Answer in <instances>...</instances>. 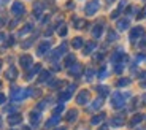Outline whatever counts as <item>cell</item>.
Returning <instances> with one entry per match:
<instances>
[{"label":"cell","mask_w":146,"mask_h":130,"mask_svg":"<svg viewBox=\"0 0 146 130\" xmlns=\"http://www.w3.org/2000/svg\"><path fill=\"white\" fill-rule=\"evenodd\" d=\"M97 90H99L102 95H108V87H105V86H102V87H97Z\"/></svg>","instance_id":"cell-26"},{"label":"cell","mask_w":146,"mask_h":130,"mask_svg":"<svg viewBox=\"0 0 146 130\" xmlns=\"http://www.w3.org/2000/svg\"><path fill=\"white\" fill-rule=\"evenodd\" d=\"M75 27H78V29H80V27H84V21H78V24H75Z\"/></svg>","instance_id":"cell-32"},{"label":"cell","mask_w":146,"mask_h":130,"mask_svg":"<svg viewBox=\"0 0 146 130\" xmlns=\"http://www.w3.org/2000/svg\"><path fill=\"white\" fill-rule=\"evenodd\" d=\"M16 76H18V73H16V68H10L7 73V78L8 80H15Z\"/></svg>","instance_id":"cell-16"},{"label":"cell","mask_w":146,"mask_h":130,"mask_svg":"<svg viewBox=\"0 0 146 130\" xmlns=\"http://www.w3.org/2000/svg\"><path fill=\"white\" fill-rule=\"evenodd\" d=\"M0 67H2V62H0Z\"/></svg>","instance_id":"cell-41"},{"label":"cell","mask_w":146,"mask_h":130,"mask_svg":"<svg viewBox=\"0 0 146 130\" xmlns=\"http://www.w3.org/2000/svg\"><path fill=\"white\" fill-rule=\"evenodd\" d=\"M36 72H40V65H35V67H33V70L29 73V75H27V80H32V78H33V75H35Z\"/></svg>","instance_id":"cell-19"},{"label":"cell","mask_w":146,"mask_h":130,"mask_svg":"<svg viewBox=\"0 0 146 130\" xmlns=\"http://www.w3.org/2000/svg\"><path fill=\"white\" fill-rule=\"evenodd\" d=\"M57 122H59V114H57V116H54V117H52V119H49V121H48L46 127H48V129H49V127L56 125V124H57Z\"/></svg>","instance_id":"cell-18"},{"label":"cell","mask_w":146,"mask_h":130,"mask_svg":"<svg viewBox=\"0 0 146 130\" xmlns=\"http://www.w3.org/2000/svg\"><path fill=\"white\" fill-rule=\"evenodd\" d=\"M30 29H32V25H27V27H24V29H22L21 32H19V35H24V33H27Z\"/></svg>","instance_id":"cell-29"},{"label":"cell","mask_w":146,"mask_h":130,"mask_svg":"<svg viewBox=\"0 0 146 130\" xmlns=\"http://www.w3.org/2000/svg\"><path fill=\"white\" fill-rule=\"evenodd\" d=\"M122 122H124V119H122V117H114V119H113L114 125H122Z\"/></svg>","instance_id":"cell-27"},{"label":"cell","mask_w":146,"mask_h":130,"mask_svg":"<svg viewBox=\"0 0 146 130\" xmlns=\"http://www.w3.org/2000/svg\"><path fill=\"white\" fill-rule=\"evenodd\" d=\"M0 86H2V83H0Z\"/></svg>","instance_id":"cell-43"},{"label":"cell","mask_w":146,"mask_h":130,"mask_svg":"<svg viewBox=\"0 0 146 130\" xmlns=\"http://www.w3.org/2000/svg\"><path fill=\"white\" fill-rule=\"evenodd\" d=\"M141 35H145V29H143V27H135L130 33V40H135V38H138V36H141Z\"/></svg>","instance_id":"cell-6"},{"label":"cell","mask_w":146,"mask_h":130,"mask_svg":"<svg viewBox=\"0 0 146 130\" xmlns=\"http://www.w3.org/2000/svg\"><path fill=\"white\" fill-rule=\"evenodd\" d=\"M81 70H83V68H81V65H80V64H76V65H73L72 68H70V73H72L73 76H78Z\"/></svg>","instance_id":"cell-13"},{"label":"cell","mask_w":146,"mask_h":130,"mask_svg":"<svg viewBox=\"0 0 146 130\" xmlns=\"http://www.w3.org/2000/svg\"><path fill=\"white\" fill-rule=\"evenodd\" d=\"M32 94V90H22V89H13L11 90V95H13V100H22L26 98L27 95Z\"/></svg>","instance_id":"cell-1"},{"label":"cell","mask_w":146,"mask_h":130,"mask_svg":"<svg viewBox=\"0 0 146 130\" xmlns=\"http://www.w3.org/2000/svg\"><path fill=\"white\" fill-rule=\"evenodd\" d=\"M0 25H3V22H2V19H0Z\"/></svg>","instance_id":"cell-40"},{"label":"cell","mask_w":146,"mask_h":130,"mask_svg":"<svg viewBox=\"0 0 146 130\" xmlns=\"http://www.w3.org/2000/svg\"><path fill=\"white\" fill-rule=\"evenodd\" d=\"M22 13H24V5H22L21 2H15V3H13V15L21 16Z\"/></svg>","instance_id":"cell-5"},{"label":"cell","mask_w":146,"mask_h":130,"mask_svg":"<svg viewBox=\"0 0 146 130\" xmlns=\"http://www.w3.org/2000/svg\"><path fill=\"white\" fill-rule=\"evenodd\" d=\"M102 103H103V97H100L97 101H94V103H92V106H91V108H92V109H97L100 105H102Z\"/></svg>","instance_id":"cell-23"},{"label":"cell","mask_w":146,"mask_h":130,"mask_svg":"<svg viewBox=\"0 0 146 130\" xmlns=\"http://www.w3.org/2000/svg\"><path fill=\"white\" fill-rule=\"evenodd\" d=\"M57 130H65V129H64V127H60V129H57Z\"/></svg>","instance_id":"cell-39"},{"label":"cell","mask_w":146,"mask_h":130,"mask_svg":"<svg viewBox=\"0 0 146 130\" xmlns=\"http://www.w3.org/2000/svg\"><path fill=\"white\" fill-rule=\"evenodd\" d=\"M48 49H49V43L46 41V43H41L40 44V48H38V51H36V52H38V56H43Z\"/></svg>","instance_id":"cell-10"},{"label":"cell","mask_w":146,"mask_h":130,"mask_svg":"<svg viewBox=\"0 0 146 130\" xmlns=\"http://www.w3.org/2000/svg\"><path fill=\"white\" fill-rule=\"evenodd\" d=\"M124 95H121V94H114L113 95V100H111V103H113L114 108H121V106L124 105Z\"/></svg>","instance_id":"cell-2"},{"label":"cell","mask_w":146,"mask_h":130,"mask_svg":"<svg viewBox=\"0 0 146 130\" xmlns=\"http://www.w3.org/2000/svg\"><path fill=\"white\" fill-rule=\"evenodd\" d=\"M103 117H105V116H103V114L94 116V117H92V124H99V122H102V121H103Z\"/></svg>","instance_id":"cell-21"},{"label":"cell","mask_w":146,"mask_h":130,"mask_svg":"<svg viewBox=\"0 0 146 130\" xmlns=\"http://www.w3.org/2000/svg\"><path fill=\"white\" fill-rule=\"evenodd\" d=\"M94 48H95L94 43H89L88 46H86V49H84V54H89V52H92V51H94Z\"/></svg>","instance_id":"cell-24"},{"label":"cell","mask_w":146,"mask_h":130,"mask_svg":"<svg viewBox=\"0 0 146 130\" xmlns=\"http://www.w3.org/2000/svg\"><path fill=\"white\" fill-rule=\"evenodd\" d=\"M110 40H111V41L116 40V33H114V32H110Z\"/></svg>","instance_id":"cell-31"},{"label":"cell","mask_w":146,"mask_h":130,"mask_svg":"<svg viewBox=\"0 0 146 130\" xmlns=\"http://www.w3.org/2000/svg\"><path fill=\"white\" fill-rule=\"evenodd\" d=\"M146 15V8H145V11H141V13H140V15H138V18H143V16H145Z\"/></svg>","instance_id":"cell-34"},{"label":"cell","mask_w":146,"mask_h":130,"mask_svg":"<svg viewBox=\"0 0 146 130\" xmlns=\"http://www.w3.org/2000/svg\"><path fill=\"white\" fill-rule=\"evenodd\" d=\"M65 32H67V27H65V25H62V27L59 29V33H60V35H65Z\"/></svg>","instance_id":"cell-30"},{"label":"cell","mask_w":146,"mask_h":130,"mask_svg":"<svg viewBox=\"0 0 146 130\" xmlns=\"http://www.w3.org/2000/svg\"><path fill=\"white\" fill-rule=\"evenodd\" d=\"M72 44H73V48H76V49H78V48L83 46V40H81V38H75Z\"/></svg>","instance_id":"cell-20"},{"label":"cell","mask_w":146,"mask_h":130,"mask_svg":"<svg viewBox=\"0 0 146 130\" xmlns=\"http://www.w3.org/2000/svg\"><path fill=\"white\" fill-rule=\"evenodd\" d=\"M141 121H143V116L141 114H137V116H133V117L130 119V125H137V124L141 122Z\"/></svg>","instance_id":"cell-14"},{"label":"cell","mask_w":146,"mask_h":130,"mask_svg":"<svg viewBox=\"0 0 146 130\" xmlns=\"http://www.w3.org/2000/svg\"><path fill=\"white\" fill-rule=\"evenodd\" d=\"M88 100H89V92L88 90H81L76 97V101L80 105H84V103H88Z\"/></svg>","instance_id":"cell-3"},{"label":"cell","mask_w":146,"mask_h":130,"mask_svg":"<svg viewBox=\"0 0 146 130\" xmlns=\"http://www.w3.org/2000/svg\"><path fill=\"white\" fill-rule=\"evenodd\" d=\"M106 2H108V3H111V2H114V0H106Z\"/></svg>","instance_id":"cell-38"},{"label":"cell","mask_w":146,"mask_h":130,"mask_svg":"<svg viewBox=\"0 0 146 130\" xmlns=\"http://www.w3.org/2000/svg\"><path fill=\"white\" fill-rule=\"evenodd\" d=\"M40 121V113L38 111H33L32 114H30V122L33 124V125H36V122Z\"/></svg>","instance_id":"cell-12"},{"label":"cell","mask_w":146,"mask_h":130,"mask_svg":"<svg viewBox=\"0 0 146 130\" xmlns=\"http://www.w3.org/2000/svg\"><path fill=\"white\" fill-rule=\"evenodd\" d=\"M127 84H130V80L129 78H122V80H119V83H117V86H127Z\"/></svg>","instance_id":"cell-25"},{"label":"cell","mask_w":146,"mask_h":130,"mask_svg":"<svg viewBox=\"0 0 146 130\" xmlns=\"http://www.w3.org/2000/svg\"><path fill=\"white\" fill-rule=\"evenodd\" d=\"M2 103H5V95L0 94V105H2Z\"/></svg>","instance_id":"cell-33"},{"label":"cell","mask_w":146,"mask_h":130,"mask_svg":"<svg viewBox=\"0 0 146 130\" xmlns=\"http://www.w3.org/2000/svg\"><path fill=\"white\" fill-rule=\"evenodd\" d=\"M73 90H75V84H70V87H68V89H67L62 95H60V100H68V98L72 97Z\"/></svg>","instance_id":"cell-7"},{"label":"cell","mask_w":146,"mask_h":130,"mask_svg":"<svg viewBox=\"0 0 146 130\" xmlns=\"http://www.w3.org/2000/svg\"><path fill=\"white\" fill-rule=\"evenodd\" d=\"M102 30H103L102 24H97L94 27V30H92V35H94L95 38H99V36H102Z\"/></svg>","instance_id":"cell-9"},{"label":"cell","mask_w":146,"mask_h":130,"mask_svg":"<svg viewBox=\"0 0 146 130\" xmlns=\"http://www.w3.org/2000/svg\"><path fill=\"white\" fill-rule=\"evenodd\" d=\"M65 64L67 65H73V64H75V57H73V56H68L67 60H65Z\"/></svg>","instance_id":"cell-28"},{"label":"cell","mask_w":146,"mask_h":130,"mask_svg":"<svg viewBox=\"0 0 146 130\" xmlns=\"http://www.w3.org/2000/svg\"><path fill=\"white\" fill-rule=\"evenodd\" d=\"M48 78H49V72H43L41 73V76L38 78V83H43V81H46Z\"/></svg>","instance_id":"cell-22"},{"label":"cell","mask_w":146,"mask_h":130,"mask_svg":"<svg viewBox=\"0 0 146 130\" xmlns=\"http://www.w3.org/2000/svg\"><path fill=\"white\" fill-rule=\"evenodd\" d=\"M3 38H5V36H3V35H2V33H0V41L3 40Z\"/></svg>","instance_id":"cell-37"},{"label":"cell","mask_w":146,"mask_h":130,"mask_svg":"<svg viewBox=\"0 0 146 130\" xmlns=\"http://www.w3.org/2000/svg\"><path fill=\"white\" fill-rule=\"evenodd\" d=\"M99 130H108V127H106V125H103L102 129H99Z\"/></svg>","instance_id":"cell-36"},{"label":"cell","mask_w":146,"mask_h":130,"mask_svg":"<svg viewBox=\"0 0 146 130\" xmlns=\"http://www.w3.org/2000/svg\"><path fill=\"white\" fill-rule=\"evenodd\" d=\"M141 46H146V38H145V40L141 41Z\"/></svg>","instance_id":"cell-35"},{"label":"cell","mask_w":146,"mask_h":130,"mask_svg":"<svg viewBox=\"0 0 146 130\" xmlns=\"http://www.w3.org/2000/svg\"><path fill=\"white\" fill-rule=\"evenodd\" d=\"M76 114H78V113L75 111V109H72V111L67 114V121H68V122H73V121L76 119Z\"/></svg>","instance_id":"cell-15"},{"label":"cell","mask_w":146,"mask_h":130,"mask_svg":"<svg viewBox=\"0 0 146 130\" xmlns=\"http://www.w3.org/2000/svg\"><path fill=\"white\" fill-rule=\"evenodd\" d=\"M21 65L24 67V68H29L30 65H32V57H29V56H24V57L21 59Z\"/></svg>","instance_id":"cell-8"},{"label":"cell","mask_w":146,"mask_h":130,"mask_svg":"<svg viewBox=\"0 0 146 130\" xmlns=\"http://www.w3.org/2000/svg\"><path fill=\"white\" fill-rule=\"evenodd\" d=\"M145 101H146V97H145Z\"/></svg>","instance_id":"cell-42"},{"label":"cell","mask_w":146,"mask_h":130,"mask_svg":"<svg viewBox=\"0 0 146 130\" xmlns=\"http://www.w3.org/2000/svg\"><path fill=\"white\" fill-rule=\"evenodd\" d=\"M127 27H129V21H125V19H124V21L117 22V29H119V30H125Z\"/></svg>","instance_id":"cell-17"},{"label":"cell","mask_w":146,"mask_h":130,"mask_svg":"<svg viewBox=\"0 0 146 130\" xmlns=\"http://www.w3.org/2000/svg\"><path fill=\"white\" fill-rule=\"evenodd\" d=\"M22 121V117L19 114H15V116H10V119H8V122L11 124V125H15V124H19Z\"/></svg>","instance_id":"cell-11"},{"label":"cell","mask_w":146,"mask_h":130,"mask_svg":"<svg viewBox=\"0 0 146 130\" xmlns=\"http://www.w3.org/2000/svg\"><path fill=\"white\" fill-rule=\"evenodd\" d=\"M97 10H99V2H97V0L88 3V7H86V13H88V15H94Z\"/></svg>","instance_id":"cell-4"}]
</instances>
